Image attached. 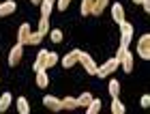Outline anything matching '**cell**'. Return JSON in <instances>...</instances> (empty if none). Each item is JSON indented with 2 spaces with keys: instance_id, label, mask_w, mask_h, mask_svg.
I'll use <instances>...</instances> for the list:
<instances>
[{
  "instance_id": "1",
  "label": "cell",
  "mask_w": 150,
  "mask_h": 114,
  "mask_svg": "<svg viewBox=\"0 0 150 114\" xmlns=\"http://www.w3.org/2000/svg\"><path fill=\"white\" fill-rule=\"evenodd\" d=\"M120 67V60L118 58H110L107 63H103V67H97V73L94 76H99V78H110L112 73L116 71Z\"/></svg>"
},
{
  "instance_id": "2",
  "label": "cell",
  "mask_w": 150,
  "mask_h": 114,
  "mask_svg": "<svg viewBox=\"0 0 150 114\" xmlns=\"http://www.w3.org/2000/svg\"><path fill=\"white\" fill-rule=\"evenodd\" d=\"M116 58L120 60L122 69H125L127 73H131V71H133V54H131L129 50H122V48H118V54H116Z\"/></svg>"
},
{
  "instance_id": "3",
  "label": "cell",
  "mask_w": 150,
  "mask_h": 114,
  "mask_svg": "<svg viewBox=\"0 0 150 114\" xmlns=\"http://www.w3.org/2000/svg\"><path fill=\"white\" fill-rule=\"evenodd\" d=\"M77 63H81V67L86 69V73H90V76H94V73H97V63H94V60H92L90 56H88L86 52H81V50H79Z\"/></svg>"
},
{
  "instance_id": "4",
  "label": "cell",
  "mask_w": 150,
  "mask_h": 114,
  "mask_svg": "<svg viewBox=\"0 0 150 114\" xmlns=\"http://www.w3.org/2000/svg\"><path fill=\"white\" fill-rule=\"evenodd\" d=\"M120 32H122V39H120V48L127 50L129 43H131V37H133V26L129 22H122L120 24Z\"/></svg>"
},
{
  "instance_id": "5",
  "label": "cell",
  "mask_w": 150,
  "mask_h": 114,
  "mask_svg": "<svg viewBox=\"0 0 150 114\" xmlns=\"http://www.w3.org/2000/svg\"><path fill=\"white\" fill-rule=\"evenodd\" d=\"M137 54L139 58L148 60L150 58V35H142L139 41H137Z\"/></svg>"
},
{
  "instance_id": "6",
  "label": "cell",
  "mask_w": 150,
  "mask_h": 114,
  "mask_svg": "<svg viewBox=\"0 0 150 114\" xmlns=\"http://www.w3.org/2000/svg\"><path fill=\"white\" fill-rule=\"evenodd\" d=\"M22 54H24V45H22V43H15V45L11 48V54H9V65L15 67L19 60H22Z\"/></svg>"
},
{
  "instance_id": "7",
  "label": "cell",
  "mask_w": 150,
  "mask_h": 114,
  "mask_svg": "<svg viewBox=\"0 0 150 114\" xmlns=\"http://www.w3.org/2000/svg\"><path fill=\"white\" fill-rule=\"evenodd\" d=\"M112 17H114V22L118 24V26L125 22V9H122V4H120V2H116V4L112 6Z\"/></svg>"
},
{
  "instance_id": "8",
  "label": "cell",
  "mask_w": 150,
  "mask_h": 114,
  "mask_svg": "<svg viewBox=\"0 0 150 114\" xmlns=\"http://www.w3.org/2000/svg\"><path fill=\"white\" fill-rule=\"evenodd\" d=\"M43 103H45L50 110H54V112L62 110V101H60V99H56V97H52V95H45V97H43Z\"/></svg>"
},
{
  "instance_id": "9",
  "label": "cell",
  "mask_w": 150,
  "mask_h": 114,
  "mask_svg": "<svg viewBox=\"0 0 150 114\" xmlns=\"http://www.w3.org/2000/svg\"><path fill=\"white\" fill-rule=\"evenodd\" d=\"M30 24H22L19 26V32H17V43H22L26 45V41H28V37H30Z\"/></svg>"
},
{
  "instance_id": "10",
  "label": "cell",
  "mask_w": 150,
  "mask_h": 114,
  "mask_svg": "<svg viewBox=\"0 0 150 114\" xmlns=\"http://www.w3.org/2000/svg\"><path fill=\"white\" fill-rule=\"evenodd\" d=\"M15 0H6V2H0V17H6L15 11Z\"/></svg>"
},
{
  "instance_id": "11",
  "label": "cell",
  "mask_w": 150,
  "mask_h": 114,
  "mask_svg": "<svg viewBox=\"0 0 150 114\" xmlns=\"http://www.w3.org/2000/svg\"><path fill=\"white\" fill-rule=\"evenodd\" d=\"M77 56H79V50H73V52H69L64 58H62V65L67 67V69H71V67L77 63Z\"/></svg>"
},
{
  "instance_id": "12",
  "label": "cell",
  "mask_w": 150,
  "mask_h": 114,
  "mask_svg": "<svg viewBox=\"0 0 150 114\" xmlns=\"http://www.w3.org/2000/svg\"><path fill=\"white\" fill-rule=\"evenodd\" d=\"M45 54H47V50H41L39 54H37V60H35V73L45 69Z\"/></svg>"
},
{
  "instance_id": "13",
  "label": "cell",
  "mask_w": 150,
  "mask_h": 114,
  "mask_svg": "<svg viewBox=\"0 0 150 114\" xmlns=\"http://www.w3.org/2000/svg\"><path fill=\"white\" fill-rule=\"evenodd\" d=\"M107 2H110V0H94V4H92V11H90V15H101V13H103V9L107 6Z\"/></svg>"
},
{
  "instance_id": "14",
  "label": "cell",
  "mask_w": 150,
  "mask_h": 114,
  "mask_svg": "<svg viewBox=\"0 0 150 114\" xmlns=\"http://www.w3.org/2000/svg\"><path fill=\"white\" fill-rule=\"evenodd\" d=\"M47 84H50V78H47L45 69L43 71H37V86H39V88H45Z\"/></svg>"
},
{
  "instance_id": "15",
  "label": "cell",
  "mask_w": 150,
  "mask_h": 114,
  "mask_svg": "<svg viewBox=\"0 0 150 114\" xmlns=\"http://www.w3.org/2000/svg\"><path fill=\"white\" fill-rule=\"evenodd\" d=\"M101 105H103V103H101V99H94V97H92V101L86 105V112H88V114H97V112L101 110Z\"/></svg>"
},
{
  "instance_id": "16",
  "label": "cell",
  "mask_w": 150,
  "mask_h": 114,
  "mask_svg": "<svg viewBox=\"0 0 150 114\" xmlns=\"http://www.w3.org/2000/svg\"><path fill=\"white\" fill-rule=\"evenodd\" d=\"M52 4H54V2H50V0H43V2H41V17L50 19V13H52Z\"/></svg>"
},
{
  "instance_id": "17",
  "label": "cell",
  "mask_w": 150,
  "mask_h": 114,
  "mask_svg": "<svg viewBox=\"0 0 150 114\" xmlns=\"http://www.w3.org/2000/svg\"><path fill=\"white\" fill-rule=\"evenodd\" d=\"M13 101V97H11V93H2V97H0V112H4L6 108L11 105Z\"/></svg>"
},
{
  "instance_id": "18",
  "label": "cell",
  "mask_w": 150,
  "mask_h": 114,
  "mask_svg": "<svg viewBox=\"0 0 150 114\" xmlns=\"http://www.w3.org/2000/svg\"><path fill=\"white\" fill-rule=\"evenodd\" d=\"M58 63V56H56V52H47L45 54V69H52L54 65Z\"/></svg>"
},
{
  "instance_id": "19",
  "label": "cell",
  "mask_w": 150,
  "mask_h": 114,
  "mask_svg": "<svg viewBox=\"0 0 150 114\" xmlns=\"http://www.w3.org/2000/svg\"><path fill=\"white\" fill-rule=\"evenodd\" d=\"M62 101V110H73V108H77V99H73V97H64V99H60Z\"/></svg>"
},
{
  "instance_id": "20",
  "label": "cell",
  "mask_w": 150,
  "mask_h": 114,
  "mask_svg": "<svg viewBox=\"0 0 150 114\" xmlns=\"http://www.w3.org/2000/svg\"><path fill=\"white\" fill-rule=\"evenodd\" d=\"M43 37H45V35H41L39 30H37V32H30V37H28V41H26V43H30V45H39L41 41H43Z\"/></svg>"
},
{
  "instance_id": "21",
  "label": "cell",
  "mask_w": 150,
  "mask_h": 114,
  "mask_svg": "<svg viewBox=\"0 0 150 114\" xmlns=\"http://www.w3.org/2000/svg\"><path fill=\"white\" fill-rule=\"evenodd\" d=\"M17 110H19V114H28V112H30L26 97H19V99H17Z\"/></svg>"
},
{
  "instance_id": "22",
  "label": "cell",
  "mask_w": 150,
  "mask_h": 114,
  "mask_svg": "<svg viewBox=\"0 0 150 114\" xmlns=\"http://www.w3.org/2000/svg\"><path fill=\"white\" fill-rule=\"evenodd\" d=\"M92 4H94V0H81V15H90V11H92Z\"/></svg>"
},
{
  "instance_id": "23",
  "label": "cell",
  "mask_w": 150,
  "mask_h": 114,
  "mask_svg": "<svg viewBox=\"0 0 150 114\" xmlns=\"http://www.w3.org/2000/svg\"><path fill=\"white\" fill-rule=\"evenodd\" d=\"M112 112L114 114H125V105L120 103L118 97H114V101H112Z\"/></svg>"
},
{
  "instance_id": "24",
  "label": "cell",
  "mask_w": 150,
  "mask_h": 114,
  "mask_svg": "<svg viewBox=\"0 0 150 114\" xmlns=\"http://www.w3.org/2000/svg\"><path fill=\"white\" fill-rule=\"evenodd\" d=\"M110 95L112 97L120 95V82H118V80H112V82H110Z\"/></svg>"
},
{
  "instance_id": "25",
  "label": "cell",
  "mask_w": 150,
  "mask_h": 114,
  "mask_svg": "<svg viewBox=\"0 0 150 114\" xmlns=\"http://www.w3.org/2000/svg\"><path fill=\"white\" fill-rule=\"evenodd\" d=\"M39 32L41 35H47V32H50V19H45V17L39 19Z\"/></svg>"
},
{
  "instance_id": "26",
  "label": "cell",
  "mask_w": 150,
  "mask_h": 114,
  "mask_svg": "<svg viewBox=\"0 0 150 114\" xmlns=\"http://www.w3.org/2000/svg\"><path fill=\"white\" fill-rule=\"evenodd\" d=\"M90 101H92V95H90V93H84L81 97H77V108H79V105H84V108H86Z\"/></svg>"
},
{
  "instance_id": "27",
  "label": "cell",
  "mask_w": 150,
  "mask_h": 114,
  "mask_svg": "<svg viewBox=\"0 0 150 114\" xmlns=\"http://www.w3.org/2000/svg\"><path fill=\"white\" fill-rule=\"evenodd\" d=\"M47 35L52 37V41H54V43H60V41H62V32H60L58 28H56V30H50Z\"/></svg>"
},
{
  "instance_id": "28",
  "label": "cell",
  "mask_w": 150,
  "mask_h": 114,
  "mask_svg": "<svg viewBox=\"0 0 150 114\" xmlns=\"http://www.w3.org/2000/svg\"><path fill=\"white\" fill-rule=\"evenodd\" d=\"M69 4H71V0H58V9H60V11H64Z\"/></svg>"
},
{
  "instance_id": "29",
  "label": "cell",
  "mask_w": 150,
  "mask_h": 114,
  "mask_svg": "<svg viewBox=\"0 0 150 114\" xmlns=\"http://www.w3.org/2000/svg\"><path fill=\"white\" fill-rule=\"evenodd\" d=\"M139 103H142V108H150V97H148V95H144Z\"/></svg>"
},
{
  "instance_id": "30",
  "label": "cell",
  "mask_w": 150,
  "mask_h": 114,
  "mask_svg": "<svg viewBox=\"0 0 150 114\" xmlns=\"http://www.w3.org/2000/svg\"><path fill=\"white\" fill-rule=\"evenodd\" d=\"M142 6H144L146 13H150V0H144V2H142Z\"/></svg>"
},
{
  "instance_id": "31",
  "label": "cell",
  "mask_w": 150,
  "mask_h": 114,
  "mask_svg": "<svg viewBox=\"0 0 150 114\" xmlns=\"http://www.w3.org/2000/svg\"><path fill=\"white\" fill-rule=\"evenodd\" d=\"M30 2H35V4H41V2H43V0H30Z\"/></svg>"
},
{
  "instance_id": "32",
  "label": "cell",
  "mask_w": 150,
  "mask_h": 114,
  "mask_svg": "<svg viewBox=\"0 0 150 114\" xmlns=\"http://www.w3.org/2000/svg\"><path fill=\"white\" fill-rule=\"evenodd\" d=\"M133 2H135V4H142V2H144V0H133Z\"/></svg>"
},
{
  "instance_id": "33",
  "label": "cell",
  "mask_w": 150,
  "mask_h": 114,
  "mask_svg": "<svg viewBox=\"0 0 150 114\" xmlns=\"http://www.w3.org/2000/svg\"><path fill=\"white\" fill-rule=\"evenodd\" d=\"M50 2H54V0H50Z\"/></svg>"
}]
</instances>
